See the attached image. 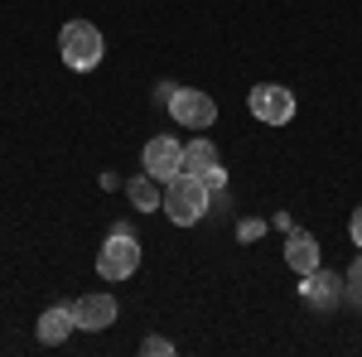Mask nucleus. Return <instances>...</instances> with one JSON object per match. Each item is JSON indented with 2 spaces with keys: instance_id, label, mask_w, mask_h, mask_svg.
<instances>
[{
  "instance_id": "obj_1",
  "label": "nucleus",
  "mask_w": 362,
  "mask_h": 357,
  "mask_svg": "<svg viewBox=\"0 0 362 357\" xmlns=\"http://www.w3.org/2000/svg\"><path fill=\"white\" fill-rule=\"evenodd\" d=\"M208 179L203 174H174L165 184V213L169 222H179V227H194L203 213H208Z\"/></svg>"
},
{
  "instance_id": "obj_2",
  "label": "nucleus",
  "mask_w": 362,
  "mask_h": 357,
  "mask_svg": "<svg viewBox=\"0 0 362 357\" xmlns=\"http://www.w3.org/2000/svg\"><path fill=\"white\" fill-rule=\"evenodd\" d=\"M58 54H63V63H68L73 73H92V68L102 63V54H107L102 29L87 25V20H68L63 34H58Z\"/></svg>"
},
{
  "instance_id": "obj_3",
  "label": "nucleus",
  "mask_w": 362,
  "mask_h": 357,
  "mask_svg": "<svg viewBox=\"0 0 362 357\" xmlns=\"http://www.w3.org/2000/svg\"><path fill=\"white\" fill-rule=\"evenodd\" d=\"M136 266H140V242L126 227H116L112 237H107V247L97 251V275L102 280H131Z\"/></svg>"
},
{
  "instance_id": "obj_4",
  "label": "nucleus",
  "mask_w": 362,
  "mask_h": 357,
  "mask_svg": "<svg viewBox=\"0 0 362 357\" xmlns=\"http://www.w3.org/2000/svg\"><path fill=\"white\" fill-rule=\"evenodd\" d=\"M169 116L184 126V131H208L218 121V102L198 87H174L169 92Z\"/></svg>"
},
{
  "instance_id": "obj_5",
  "label": "nucleus",
  "mask_w": 362,
  "mask_h": 357,
  "mask_svg": "<svg viewBox=\"0 0 362 357\" xmlns=\"http://www.w3.org/2000/svg\"><path fill=\"white\" fill-rule=\"evenodd\" d=\"M247 107L261 126H290L295 121V92H285L280 83H261V87H251Z\"/></svg>"
},
{
  "instance_id": "obj_6",
  "label": "nucleus",
  "mask_w": 362,
  "mask_h": 357,
  "mask_svg": "<svg viewBox=\"0 0 362 357\" xmlns=\"http://www.w3.org/2000/svg\"><path fill=\"white\" fill-rule=\"evenodd\" d=\"M140 165H145V174H155L160 184H169L174 174H184V145H179L174 136H150Z\"/></svg>"
},
{
  "instance_id": "obj_7",
  "label": "nucleus",
  "mask_w": 362,
  "mask_h": 357,
  "mask_svg": "<svg viewBox=\"0 0 362 357\" xmlns=\"http://www.w3.org/2000/svg\"><path fill=\"white\" fill-rule=\"evenodd\" d=\"M68 309H73V324L83 333H102V329L116 324V300L112 295H83V300H73Z\"/></svg>"
},
{
  "instance_id": "obj_8",
  "label": "nucleus",
  "mask_w": 362,
  "mask_h": 357,
  "mask_svg": "<svg viewBox=\"0 0 362 357\" xmlns=\"http://www.w3.org/2000/svg\"><path fill=\"white\" fill-rule=\"evenodd\" d=\"M285 266L295 275H314L319 271V242H314L309 232H290V242H285Z\"/></svg>"
},
{
  "instance_id": "obj_9",
  "label": "nucleus",
  "mask_w": 362,
  "mask_h": 357,
  "mask_svg": "<svg viewBox=\"0 0 362 357\" xmlns=\"http://www.w3.org/2000/svg\"><path fill=\"white\" fill-rule=\"evenodd\" d=\"M73 329H78V324H73V309H68V304H54V309L39 314V343H49V348H58Z\"/></svg>"
},
{
  "instance_id": "obj_10",
  "label": "nucleus",
  "mask_w": 362,
  "mask_h": 357,
  "mask_svg": "<svg viewBox=\"0 0 362 357\" xmlns=\"http://www.w3.org/2000/svg\"><path fill=\"white\" fill-rule=\"evenodd\" d=\"M126 193H131V203H136L140 213H160V208H165V189H160L155 174H136V179L126 184Z\"/></svg>"
},
{
  "instance_id": "obj_11",
  "label": "nucleus",
  "mask_w": 362,
  "mask_h": 357,
  "mask_svg": "<svg viewBox=\"0 0 362 357\" xmlns=\"http://www.w3.org/2000/svg\"><path fill=\"white\" fill-rule=\"evenodd\" d=\"M338 285H343L338 275H329V271L319 275V271H314V275H305V300L319 304V309H334V304L343 300V290H338Z\"/></svg>"
},
{
  "instance_id": "obj_12",
  "label": "nucleus",
  "mask_w": 362,
  "mask_h": 357,
  "mask_svg": "<svg viewBox=\"0 0 362 357\" xmlns=\"http://www.w3.org/2000/svg\"><path fill=\"white\" fill-rule=\"evenodd\" d=\"M218 165V150H213V140H189L184 145V174H203V169Z\"/></svg>"
},
{
  "instance_id": "obj_13",
  "label": "nucleus",
  "mask_w": 362,
  "mask_h": 357,
  "mask_svg": "<svg viewBox=\"0 0 362 357\" xmlns=\"http://www.w3.org/2000/svg\"><path fill=\"white\" fill-rule=\"evenodd\" d=\"M343 295H348L353 304H362V256L353 261V266H348V280H343Z\"/></svg>"
},
{
  "instance_id": "obj_14",
  "label": "nucleus",
  "mask_w": 362,
  "mask_h": 357,
  "mask_svg": "<svg viewBox=\"0 0 362 357\" xmlns=\"http://www.w3.org/2000/svg\"><path fill=\"white\" fill-rule=\"evenodd\" d=\"M140 353H174V343H169V338H145V348H140Z\"/></svg>"
},
{
  "instance_id": "obj_15",
  "label": "nucleus",
  "mask_w": 362,
  "mask_h": 357,
  "mask_svg": "<svg viewBox=\"0 0 362 357\" xmlns=\"http://www.w3.org/2000/svg\"><path fill=\"white\" fill-rule=\"evenodd\" d=\"M348 237H353V247H362V208H353V222H348Z\"/></svg>"
}]
</instances>
